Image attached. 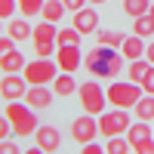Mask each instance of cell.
I'll list each match as a JSON object with an SVG mask.
<instances>
[{
  "mask_svg": "<svg viewBox=\"0 0 154 154\" xmlns=\"http://www.w3.org/2000/svg\"><path fill=\"white\" fill-rule=\"evenodd\" d=\"M83 68L96 77V80H114L123 71V53H117V46H102L96 43L83 56Z\"/></svg>",
  "mask_w": 154,
  "mask_h": 154,
  "instance_id": "1",
  "label": "cell"
},
{
  "mask_svg": "<svg viewBox=\"0 0 154 154\" xmlns=\"http://www.w3.org/2000/svg\"><path fill=\"white\" fill-rule=\"evenodd\" d=\"M6 117H9V123H12V133H16L19 139H25V136H34V130H37V117H34V108L28 105V102H6Z\"/></svg>",
  "mask_w": 154,
  "mask_h": 154,
  "instance_id": "2",
  "label": "cell"
},
{
  "mask_svg": "<svg viewBox=\"0 0 154 154\" xmlns=\"http://www.w3.org/2000/svg\"><path fill=\"white\" fill-rule=\"evenodd\" d=\"M108 102L114 108H136V102L142 99V83H133V80H111V86L105 89Z\"/></svg>",
  "mask_w": 154,
  "mask_h": 154,
  "instance_id": "3",
  "label": "cell"
},
{
  "mask_svg": "<svg viewBox=\"0 0 154 154\" xmlns=\"http://www.w3.org/2000/svg\"><path fill=\"white\" fill-rule=\"evenodd\" d=\"M77 99H80L83 114H93V117H99V114L105 111V105H108V93L99 86V80L80 83V86H77Z\"/></svg>",
  "mask_w": 154,
  "mask_h": 154,
  "instance_id": "4",
  "label": "cell"
},
{
  "mask_svg": "<svg viewBox=\"0 0 154 154\" xmlns=\"http://www.w3.org/2000/svg\"><path fill=\"white\" fill-rule=\"evenodd\" d=\"M25 80H28V86H53V80L59 77V65L53 59H40L37 56L34 62H28L25 65Z\"/></svg>",
  "mask_w": 154,
  "mask_h": 154,
  "instance_id": "5",
  "label": "cell"
},
{
  "mask_svg": "<svg viewBox=\"0 0 154 154\" xmlns=\"http://www.w3.org/2000/svg\"><path fill=\"white\" fill-rule=\"evenodd\" d=\"M133 117L126 114V108H114V111H102L99 114V136H126V130H130Z\"/></svg>",
  "mask_w": 154,
  "mask_h": 154,
  "instance_id": "6",
  "label": "cell"
},
{
  "mask_svg": "<svg viewBox=\"0 0 154 154\" xmlns=\"http://www.w3.org/2000/svg\"><path fill=\"white\" fill-rule=\"evenodd\" d=\"M56 34H59V28H56V22H40L34 28V34H31V40H34V53L40 56V59H49V56H56Z\"/></svg>",
  "mask_w": 154,
  "mask_h": 154,
  "instance_id": "7",
  "label": "cell"
},
{
  "mask_svg": "<svg viewBox=\"0 0 154 154\" xmlns=\"http://www.w3.org/2000/svg\"><path fill=\"white\" fill-rule=\"evenodd\" d=\"M99 136V120L93 117V114H83V117H74L71 123V139L77 145H86V142H96Z\"/></svg>",
  "mask_w": 154,
  "mask_h": 154,
  "instance_id": "8",
  "label": "cell"
},
{
  "mask_svg": "<svg viewBox=\"0 0 154 154\" xmlns=\"http://www.w3.org/2000/svg\"><path fill=\"white\" fill-rule=\"evenodd\" d=\"M25 93H28L25 74H3V77H0V99L19 102V99H25Z\"/></svg>",
  "mask_w": 154,
  "mask_h": 154,
  "instance_id": "9",
  "label": "cell"
},
{
  "mask_svg": "<svg viewBox=\"0 0 154 154\" xmlns=\"http://www.w3.org/2000/svg\"><path fill=\"white\" fill-rule=\"evenodd\" d=\"M56 65H59V71L74 74L77 68L83 65V53H80V46H59V49H56Z\"/></svg>",
  "mask_w": 154,
  "mask_h": 154,
  "instance_id": "10",
  "label": "cell"
},
{
  "mask_svg": "<svg viewBox=\"0 0 154 154\" xmlns=\"http://www.w3.org/2000/svg\"><path fill=\"white\" fill-rule=\"evenodd\" d=\"M34 145L43 148L46 154H53V151H59V145H62V133L56 130V126L43 123V126H37V130H34Z\"/></svg>",
  "mask_w": 154,
  "mask_h": 154,
  "instance_id": "11",
  "label": "cell"
},
{
  "mask_svg": "<svg viewBox=\"0 0 154 154\" xmlns=\"http://www.w3.org/2000/svg\"><path fill=\"white\" fill-rule=\"evenodd\" d=\"M74 28L80 31V34H93V31H99V12H96L93 6L77 9V12H74Z\"/></svg>",
  "mask_w": 154,
  "mask_h": 154,
  "instance_id": "12",
  "label": "cell"
},
{
  "mask_svg": "<svg viewBox=\"0 0 154 154\" xmlns=\"http://www.w3.org/2000/svg\"><path fill=\"white\" fill-rule=\"evenodd\" d=\"M53 89H46V86H28V93H25V102L34 108V111H46L49 105H53Z\"/></svg>",
  "mask_w": 154,
  "mask_h": 154,
  "instance_id": "13",
  "label": "cell"
},
{
  "mask_svg": "<svg viewBox=\"0 0 154 154\" xmlns=\"http://www.w3.org/2000/svg\"><path fill=\"white\" fill-rule=\"evenodd\" d=\"M145 139H154L151 120H136V123H130V130H126V142H130V148H133L136 142H145Z\"/></svg>",
  "mask_w": 154,
  "mask_h": 154,
  "instance_id": "14",
  "label": "cell"
},
{
  "mask_svg": "<svg viewBox=\"0 0 154 154\" xmlns=\"http://www.w3.org/2000/svg\"><path fill=\"white\" fill-rule=\"evenodd\" d=\"M6 34H9L16 43H25V40H31L34 28H31V22H28V19H12V22L6 25Z\"/></svg>",
  "mask_w": 154,
  "mask_h": 154,
  "instance_id": "15",
  "label": "cell"
},
{
  "mask_svg": "<svg viewBox=\"0 0 154 154\" xmlns=\"http://www.w3.org/2000/svg\"><path fill=\"white\" fill-rule=\"evenodd\" d=\"M25 65H28V62H25V56L19 53V49H12V53H6L3 59H0V71L3 74H22Z\"/></svg>",
  "mask_w": 154,
  "mask_h": 154,
  "instance_id": "16",
  "label": "cell"
},
{
  "mask_svg": "<svg viewBox=\"0 0 154 154\" xmlns=\"http://www.w3.org/2000/svg\"><path fill=\"white\" fill-rule=\"evenodd\" d=\"M145 40V37H139V34H130V37H126V40H123V46H120V53H123V59H142V53H145V46L148 43H142Z\"/></svg>",
  "mask_w": 154,
  "mask_h": 154,
  "instance_id": "17",
  "label": "cell"
},
{
  "mask_svg": "<svg viewBox=\"0 0 154 154\" xmlns=\"http://www.w3.org/2000/svg\"><path fill=\"white\" fill-rule=\"evenodd\" d=\"M77 86H80V83H77L74 77H71V74L59 71V77L53 80V93H56V96H62V99H68L71 93H77Z\"/></svg>",
  "mask_w": 154,
  "mask_h": 154,
  "instance_id": "18",
  "label": "cell"
},
{
  "mask_svg": "<svg viewBox=\"0 0 154 154\" xmlns=\"http://www.w3.org/2000/svg\"><path fill=\"white\" fill-rule=\"evenodd\" d=\"M133 117H139V120H154V96H142L136 102V108H133Z\"/></svg>",
  "mask_w": 154,
  "mask_h": 154,
  "instance_id": "19",
  "label": "cell"
},
{
  "mask_svg": "<svg viewBox=\"0 0 154 154\" xmlns=\"http://www.w3.org/2000/svg\"><path fill=\"white\" fill-rule=\"evenodd\" d=\"M65 12H68V9H65V3H62V0H46L43 9H40V16H43L46 22H59Z\"/></svg>",
  "mask_w": 154,
  "mask_h": 154,
  "instance_id": "20",
  "label": "cell"
},
{
  "mask_svg": "<svg viewBox=\"0 0 154 154\" xmlns=\"http://www.w3.org/2000/svg\"><path fill=\"white\" fill-rule=\"evenodd\" d=\"M148 68H151V62H148V59H133V62H130V68H126V77H130L133 83H142V77L148 74Z\"/></svg>",
  "mask_w": 154,
  "mask_h": 154,
  "instance_id": "21",
  "label": "cell"
},
{
  "mask_svg": "<svg viewBox=\"0 0 154 154\" xmlns=\"http://www.w3.org/2000/svg\"><path fill=\"white\" fill-rule=\"evenodd\" d=\"M151 9V0H123V12L130 19H139V16H148Z\"/></svg>",
  "mask_w": 154,
  "mask_h": 154,
  "instance_id": "22",
  "label": "cell"
},
{
  "mask_svg": "<svg viewBox=\"0 0 154 154\" xmlns=\"http://www.w3.org/2000/svg\"><path fill=\"white\" fill-rule=\"evenodd\" d=\"M56 46H80V31L77 28H59Z\"/></svg>",
  "mask_w": 154,
  "mask_h": 154,
  "instance_id": "23",
  "label": "cell"
},
{
  "mask_svg": "<svg viewBox=\"0 0 154 154\" xmlns=\"http://www.w3.org/2000/svg\"><path fill=\"white\" fill-rule=\"evenodd\" d=\"M105 154H133V148L126 142V136H111L105 142Z\"/></svg>",
  "mask_w": 154,
  "mask_h": 154,
  "instance_id": "24",
  "label": "cell"
},
{
  "mask_svg": "<svg viewBox=\"0 0 154 154\" xmlns=\"http://www.w3.org/2000/svg\"><path fill=\"white\" fill-rule=\"evenodd\" d=\"M96 40H99L102 46H123L126 34H123V31H96Z\"/></svg>",
  "mask_w": 154,
  "mask_h": 154,
  "instance_id": "25",
  "label": "cell"
},
{
  "mask_svg": "<svg viewBox=\"0 0 154 154\" xmlns=\"http://www.w3.org/2000/svg\"><path fill=\"white\" fill-rule=\"evenodd\" d=\"M133 34H139V37H151V34H154V19H151V16H139V19H133Z\"/></svg>",
  "mask_w": 154,
  "mask_h": 154,
  "instance_id": "26",
  "label": "cell"
},
{
  "mask_svg": "<svg viewBox=\"0 0 154 154\" xmlns=\"http://www.w3.org/2000/svg\"><path fill=\"white\" fill-rule=\"evenodd\" d=\"M43 3H46V0H19V12L25 19H34V16H40Z\"/></svg>",
  "mask_w": 154,
  "mask_h": 154,
  "instance_id": "27",
  "label": "cell"
},
{
  "mask_svg": "<svg viewBox=\"0 0 154 154\" xmlns=\"http://www.w3.org/2000/svg\"><path fill=\"white\" fill-rule=\"evenodd\" d=\"M16 0H0V19H9V16H16Z\"/></svg>",
  "mask_w": 154,
  "mask_h": 154,
  "instance_id": "28",
  "label": "cell"
},
{
  "mask_svg": "<svg viewBox=\"0 0 154 154\" xmlns=\"http://www.w3.org/2000/svg\"><path fill=\"white\" fill-rule=\"evenodd\" d=\"M142 93L154 96V65H151V68H148V74L142 77Z\"/></svg>",
  "mask_w": 154,
  "mask_h": 154,
  "instance_id": "29",
  "label": "cell"
},
{
  "mask_svg": "<svg viewBox=\"0 0 154 154\" xmlns=\"http://www.w3.org/2000/svg\"><path fill=\"white\" fill-rule=\"evenodd\" d=\"M133 154H154V139H145V142H136Z\"/></svg>",
  "mask_w": 154,
  "mask_h": 154,
  "instance_id": "30",
  "label": "cell"
},
{
  "mask_svg": "<svg viewBox=\"0 0 154 154\" xmlns=\"http://www.w3.org/2000/svg\"><path fill=\"white\" fill-rule=\"evenodd\" d=\"M12 49H16V40H12V37H9V34H6V37H3V34H0V59H3L6 53H12Z\"/></svg>",
  "mask_w": 154,
  "mask_h": 154,
  "instance_id": "31",
  "label": "cell"
},
{
  "mask_svg": "<svg viewBox=\"0 0 154 154\" xmlns=\"http://www.w3.org/2000/svg\"><path fill=\"white\" fill-rule=\"evenodd\" d=\"M0 154H22V148H19V142L3 139V142H0Z\"/></svg>",
  "mask_w": 154,
  "mask_h": 154,
  "instance_id": "32",
  "label": "cell"
},
{
  "mask_svg": "<svg viewBox=\"0 0 154 154\" xmlns=\"http://www.w3.org/2000/svg\"><path fill=\"white\" fill-rule=\"evenodd\" d=\"M9 133H12V123H9V117L3 114V117H0V142H3V139H9Z\"/></svg>",
  "mask_w": 154,
  "mask_h": 154,
  "instance_id": "33",
  "label": "cell"
},
{
  "mask_svg": "<svg viewBox=\"0 0 154 154\" xmlns=\"http://www.w3.org/2000/svg\"><path fill=\"white\" fill-rule=\"evenodd\" d=\"M80 154H105V148L96 142H86V145H80Z\"/></svg>",
  "mask_w": 154,
  "mask_h": 154,
  "instance_id": "34",
  "label": "cell"
},
{
  "mask_svg": "<svg viewBox=\"0 0 154 154\" xmlns=\"http://www.w3.org/2000/svg\"><path fill=\"white\" fill-rule=\"evenodd\" d=\"M62 3H65L68 12H77V9H83V6H86V0H62Z\"/></svg>",
  "mask_w": 154,
  "mask_h": 154,
  "instance_id": "35",
  "label": "cell"
},
{
  "mask_svg": "<svg viewBox=\"0 0 154 154\" xmlns=\"http://www.w3.org/2000/svg\"><path fill=\"white\" fill-rule=\"evenodd\" d=\"M145 59L154 65V43H148V46H145Z\"/></svg>",
  "mask_w": 154,
  "mask_h": 154,
  "instance_id": "36",
  "label": "cell"
},
{
  "mask_svg": "<svg viewBox=\"0 0 154 154\" xmlns=\"http://www.w3.org/2000/svg\"><path fill=\"white\" fill-rule=\"evenodd\" d=\"M22 154H46V151H43V148H37V145H34V148H28V151H22Z\"/></svg>",
  "mask_w": 154,
  "mask_h": 154,
  "instance_id": "37",
  "label": "cell"
},
{
  "mask_svg": "<svg viewBox=\"0 0 154 154\" xmlns=\"http://www.w3.org/2000/svg\"><path fill=\"white\" fill-rule=\"evenodd\" d=\"M148 16H151V19H154V0H151V9H148Z\"/></svg>",
  "mask_w": 154,
  "mask_h": 154,
  "instance_id": "38",
  "label": "cell"
},
{
  "mask_svg": "<svg viewBox=\"0 0 154 154\" xmlns=\"http://www.w3.org/2000/svg\"><path fill=\"white\" fill-rule=\"evenodd\" d=\"M89 3H96V6H99V3H108V0H89Z\"/></svg>",
  "mask_w": 154,
  "mask_h": 154,
  "instance_id": "39",
  "label": "cell"
},
{
  "mask_svg": "<svg viewBox=\"0 0 154 154\" xmlns=\"http://www.w3.org/2000/svg\"><path fill=\"white\" fill-rule=\"evenodd\" d=\"M0 34H3V22H0Z\"/></svg>",
  "mask_w": 154,
  "mask_h": 154,
  "instance_id": "40",
  "label": "cell"
}]
</instances>
